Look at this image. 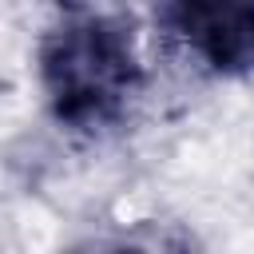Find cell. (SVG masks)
<instances>
[{"label": "cell", "mask_w": 254, "mask_h": 254, "mask_svg": "<svg viewBox=\"0 0 254 254\" xmlns=\"http://www.w3.org/2000/svg\"><path fill=\"white\" fill-rule=\"evenodd\" d=\"M64 254H155L151 246L127 242V238H83L75 246H67Z\"/></svg>", "instance_id": "obj_3"}, {"label": "cell", "mask_w": 254, "mask_h": 254, "mask_svg": "<svg viewBox=\"0 0 254 254\" xmlns=\"http://www.w3.org/2000/svg\"><path fill=\"white\" fill-rule=\"evenodd\" d=\"M36 67L52 119L83 135L115 127L143 91L131 24L99 8L60 12L40 40Z\"/></svg>", "instance_id": "obj_1"}, {"label": "cell", "mask_w": 254, "mask_h": 254, "mask_svg": "<svg viewBox=\"0 0 254 254\" xmlns=\"http://www.w3.org/2000/svg\"><path fill=\"white\" fill-rule=\"evenodd\" d=\"M163 32L214 75H254V4H163Z\"/></svg>", "instance_id": "obj_2"}]
</instances>
